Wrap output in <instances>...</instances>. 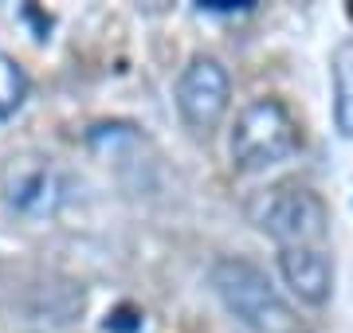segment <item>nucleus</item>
Masks as SVG:
<instances>
[{"instance_id": "nucleus-1", "label": "nucleus", "mask_w": 353, "mask_h": 333, "mask_svg": "<svg viewBox=\"0 0 353 333\" xmlns=\"http://www.w3.org/2000/svg\"><path fill=\"white\" fill-rule=\"evenodd\" d=\"M212 290L220 294L224 310L252 333H306L299 314L290 302L275 290V282L267 279L263 267H255L252 259H220L212 267Z\"/></svg>"}, {"instance_id": "nucleus-2", "label": "nucleus", "mask_w": 353, "mask_h": 333, "mask_svg": "<svg viewBox=\"0 0 353 333\" xmlns=\"http://www.w3.org/2000/svg\"><path fill=\"white\" fill-rule=\"evenodd\" d=\"M299 145H303L299 122L287 110V103H279V98L248 103L236 118V129H232V161L243 173L279 165V161L299 153Z\"/></svg>"}, {"instance_id": "nucleus-3", "label": "nucleus", "mask_w": 353, "mask_h": 333, "mask_svg": "<svg viewBox=\"0 0 353 333\" xmlns=\"http://www.w3.org/2000/svg\"><path fill=\"white\" fill-rule=\"evenodd\" d=\"M248 216L259 231H267L279 247H314L326 235L330 212L322 196L306 184H271L248 204Z\"/></svg>"}, {"instance_id": "nucleus-4", "label": "nucleus", "mask_w": 353, "mask_h": 333, "mask_svg": "<svg viewBox=\"0 0 353 333\" xmlns=\"http://www.w3.org/2000/svg\"><path fill=\"white\" fill-rule=\"evenodd\" d=\"M67 200V177L51 157L20 153L0 165V208L16 219L43 224L59 216Z\"/></svg>"}, {"instance_id": "nucleus-5", "label": "nucleus", "mask_w": 353, "mask_h": 333, "mask_svg": "<svg viewBox=\"0 0 353 333\" xmlns=\"http://www.w3.org/2000/svg\"><path fill=\"white\" fill-rule=\"evenodd\" d=\"M228 98H232V83L224 63L212 55H196L176 78V110L185 126L196 133H212L220 126V118L228 114Z\"/></svg>"}, {"instance_id": "nucleus-6", "label": "nucleus", "mask_w": 353, "mask_h": 333, "mask_svg": "<svg viewBox=\"0 0 353 333\" xmlns=\"http://www.w3.org/2000/svg\"><path fill=\"white\" fill-rule=\"evenodd\" d=\"M279 270L287 279L290 294L306 306H326L334 290L330 259L318 247H279Z\"/></svg>"}, {"instance_id": "nucleus-7", "label": "nucleus", "mask_w": 353, "mask_h": 333, "mask_svg": "<svg viewBox=\"0 0 353 333\" xmlns=\"http://www.w3.org/2000/svg\"><path fill=\"white\" fill-rule=\"evenodd\" d=\"M330 83H334V126L341 138H353V39H341L330 55Z\"/></svg>"}, {"instance_id": "nucleus-8", "label": "nucleus", "mask_w": 353, "mask_h": 333, "mask_svg": "<svg viewBox=\"0 0 353 333\" xmlns=\"http://www.w3.org/2000/svg\"><path fill=\"white\" fill-rule=\"evenodd\" d=\"M24 94H28V78H24V71L16 67L12 55L0 52V122H4L8 114H16V110H20Z\"/></svg>"}, {"instance_id": "nucleus-9", "label": "nucleus", "mask_w": 353, "mask_h": 333, "mask_svg": "<svg viewBox=\"0 0 353 333\" xmlns=\"http://www.w3.org/2000/svg\"><path fill=\"white\" fill-rule=\"evenodd\" d=\"M204 16H248L255 8L252 0H243V4H236V0H201L196 4Z\"/></svg>"}, {"instance_id": "nucleus-10", "label": "nucleus", "mask_w": 353, "mask_h": 333, "mask_svg": "<svg viewBox=\"0 0 353 333\" xmlns=\"http://www.w3.org/2000/svg\"><path fill=\"white\" fill-rule=\"evenodd\" d=\"M141 321H138V310H130V306H122V310H114L110 318H106V330H114V333H134Z\"/></svg>"}]
</instances>
